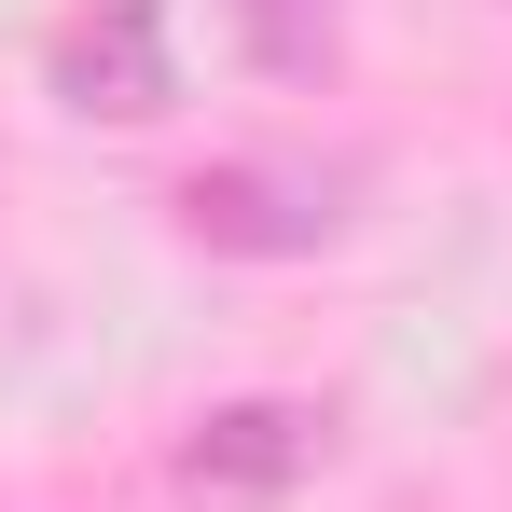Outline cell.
I'll return each mask as SVG.
<instances>
[{"label":"cell","mask_w":512,"mask_h":512,"mask_svg":"<svg viewBox=\"0 0 512 512\" xmlns=\"http://www.w3.org/2000/svg\"><path fill=\"white\" fill-rule=\"evenodd\" d=\"M56 97L84 125H153L180 97V56H167V0H84L56 28Z\"/></svg>","instance_id":"2"},{"label":"cell","mask_w":512,"mask_h":512,"mask_svg":"<svg viewBox=\"0 0 512 512\" xmlns=\"http://www.w3.org/2000/svg\"><path fill=\"white\" fill-rule=\"evenodd\" d=\"M319 443H333L319 402H222V416H194V443H180V499L194 512H263L277 485L319 471Z\"/></svg>","instance_id":"3"},{"label":"cell","mask_w":512,"mask_h":512,"mask_svg":"<svg viewBox=\"0 0 512 512\" xmlns=\"http://www.w3.org/2000/svg\"><path fill=\"white\" fill-rule=\"evenodd\" d=\"M346 208H333V167H194L180 180V236L194 250H250V263H291V250H319Z\"/></svg>","instance_id":"1"}]
</instances>
